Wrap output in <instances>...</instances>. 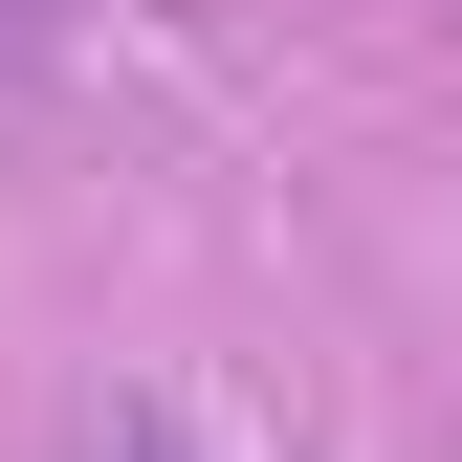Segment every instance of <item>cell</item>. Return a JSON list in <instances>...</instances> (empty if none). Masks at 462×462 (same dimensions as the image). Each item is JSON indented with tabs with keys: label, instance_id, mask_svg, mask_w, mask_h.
Instances as JSON below:
<instances>
[{
	"label": "cell",
	"instance_id": "cell-1",
	"mask_svg": "<svg viewBox=\"0 0 462 462\" xmlns=\"http://www.w3.org/2000/svg\"><path fill=\"white\" fill-rule=\"evenodd\" d=\"M67 462H199V440H177V419H154V396H133V419H88Z\"/></svg>",
	"mask_w": 462,
	"mask_h": 462
},
{
	"label": "cell",
	"instance_id": "cell-2",
	"mask_svg": "<svg viewBox=\"0 0 462 462\" xmlns=\"http://www.w3.org/2000/svg\"><path fill=\"white\" fill-rule=\"evenodd\" d=\"M0 67H44V0H0Z\"/></svg>",
	"mask_w": 462,
	"mask_h": 462
}]
</instances>
